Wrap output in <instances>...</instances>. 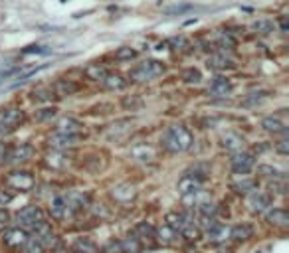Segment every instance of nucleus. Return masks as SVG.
I'll return each instance as SVG.
<instances>
[{
    "label": "nucleus",
    "instance_id": "f257e3e1",
    "mask_svg": "<svg viewBox=\"0 0 289 253\" xmlns=\"http://www.w3.org/2000/svg\"><path fill=\"white\" fill-rule=\"evenodd\" d=\"M161 144L167 153L170 155H178V153H186L194 144V135L192 131L184 125H170L163 137H161Z\"/></svg>",
    "mask_w": 289,
    "mask_h": 253
},
{
    "label": "nucleus",
    "instance_id": "f03ea898",
    "mask_svg": "<svg viewBox=\"0 0 289 253\" xmlns=\"http://www.w3.org/2000/svg\"><path fill=\"white\" fill-rule=\"evenodd\" d=\"M165 73V66L157 60H147V62H143L139 64L137 68L131 69L129 73V79L131 81H137V83H144V81H153L157 77H161Z\"/></svg>",
    "mask_w": 289,
    "mask_h": 253
},
{
    "label": "nucleus",
    "instance_id": "7ed1b4c3",
    "mask_svg": "<svg viewBox=\"0 0 289 253\" xmlns=\"http://www.w3.org/2000/svg\"><path fill=\"white\" fill-rule=\"evenodd\" d=\"M24 121V113L16 107H4L0 109V137H6L14 133Z\"/></svg>",
    "mask_w": 289,
    "mask_h": 253
},
{
    "label": "nucleus",
    "instance_id": "20e7f679",
    "mask_svg": "<svg viewBox=\"0 0 289 253\" xmlns=\"http://www.w3.org/2000/svg\"><path fill=\"white\" fill-rule=\"evenodd\" d=\"M4 184L10 188V190H16V192H30L34 186H36V178L32 172L28 170H12L6 178H4Z\"/></svg>",
    "mask_w": 289,
    "mask_h": 253
},
{
    "label": "nucleus",
    "instance_id": "39448f33",
    "mask_svg": "<svg viewBox=\"0 0 289 253\" xmlns=\"http://www.w3.org/2000/svg\"><path fill=\"white\" fill-rule=\"evenodd\" d=\"M32 237L34 239H38L40 243H42V247L44 249H58L60 247V237L54 233V230H52V226L48 224L46 220L44 222H40L34 230H32Z\"/></svg>",
    "mask_w": 289,
    "mask_h": 253
},
{
    "label": "nucleus",
    "instance_id": "423d86ee",
    "mask_svg": "<svg viewBox=\"0 0 289 253\" xmlns=\"http://www.w3.org/2000/svg\"><path fill=\"white\" fill-rule=\"evenodd\" d=\"M40 222H44V212L38 206H24L18 214H16V228L22 230H34Z\"/></svg>",
    "mask_w": 289,
    "mask_h": 253
},
{
    "label": "nucleus",
    "instance_id": "0eeeda50",
    "mask_svg": "<svg viewBox=\"0 0 289 253\" xmlns=\"http://www.w3.org/2000/svg\"><path fill=\"white\" fill-rule=\"evenodd\" d=\"M271 204H273V198L267 192L254 190L248 194V208L252 214H265L267 210H271Z\"/></svg>",
    "mask_w": 289,
    "mask_h": 253
},
{
    "label": "nucleus",
    "instance_id": "6e6552de",
    "mask_svg": "<svg viewBox=\"0 0 289 253\" xmlns=\"http://www.w3.org/2000/svg\"><path fill=\"white\" fill-rule=\"evenodd\" d=\"M254 164H256V159H254L252 153H248V150H238V153H232L230 166H232L234 174H250Z\"/></svg>",
    "mask_w": 289,
    "mask_h": 253
},
{
    "label": "nucleus",
    "instance_id": "1a4fd4ad",
    "mask_svg": "<svg viewBox=\"0 0 289 253\" xmlns=\"http://www.w3.org/2000/svg\"><path fill=\"white\" fill-rule=\"evenodd\" d=\"M206 66L214 71H226V69H234L236 68V58L226 52V49H218V52L210 54L206 60Z\"/></svg>",
    "mask_w": 289,
    "mask_h": 253
},
{
    "label": "nucleus",
    "instance_id": "9d476101",
    "mask_svg": "<svg viewBox=\"0 0 289 253\" xmlns=\"http://www.w3.org/2000/svg\"><path fill=\"white\" fill-rule=\"evenodd\" d=\"M34 146L28 144V142H20L12 148H8V153H6V164H22V162H28L32 157H34Z\"/></svg>",
    "mask_w": 289,
    "mask_h": 253
},
{
    "label": "nucleus",
    "instance_id": "9b49d317",
    "mask_svg": "<svg viewBox=\"0 0 289 253\" xmlns=\"http://www.w3.org/2000/svg\"><path fill=\"white\" fill-rule=\"evenodd\" d=\"M133 133V121L131 119H117L115 123H111L105 131V137L113 142H121L125 140L129 135Z\"/></svg>",
    "mask_w": 289,
    "mask_h": 253
},
{
    "label": "nucleus",
    "instance_id": "f8f14e48",
    "mask_svg": "<svg viewBox=\"0 0 289 253\" xmlns=\"http://www.w3.org/2000/svg\"><path fill=\"white\" fill-rule=\"evenodd\" d=\"M64 200H66L68 208H70L73 214L83 212V210H87V208L91 206V204H89V196H87L85 192H79V190H72V192L64 194Z\"/></svg>",
    "mask_w": 289,
    "mask_h": 253
},
{
    "label": "nucleus",
    "instance_id": "ddd939ff",
    "mask_svg": "<svg viewBox=\"0 0 289 253\" xmlns=\"http://www.w3.org/2000/svg\"><path fill=\"white\" fill-rule=\"evenodd\" d=\"M56 133L60 135H68V137H81L83 135V123L73 119V117H62L56 123Z\"/></svg>",
    "mask_w": 289,
    "mask_h": 253
},
{
    "label": "nucleus",
    "instance_id": "4468645a",
    "mask_svg": "<svg viewBox=\"0 0 289 253\" xmlns=\"http://www.w3.org/2000/svg\"><path fill=\"white\" fill-rule=\"evenodd\" d=\"M28 237H30L28 231L22 230V228H10V230H6V231L2 233V241H4V245L10 247V249H22V247L26 245Z\"/></svg>",
    "mask_w": 289,
    "mask_h": 253
},
{
    "label": "nucleus",
    "instance_id": "2eb2a0df",
    "mask_svg": "<svg viewBox=\"0 0 289 253\" xmlns=\"http://www.w3.org/2000/svg\"><path fill=\"white\" fill-rule=\"evenodd\" d=\"M137 194H139L137 188L129 182H121V184L111 188V198L115 202H119V204H129V202H133L137 198Z\"/></svg>",
    "mask_w": 289,
    "mask_h": 253
},
{
    "label": "nucleus",
    "instance_id": "dca6fc26",
    "mask_svg": "<svg viewBox=\"0 0 289 253\" xmlns=\"http://www.w3.org/2000/svg\"><path fill=\"white\" fill-rule=\"evenodd\" d=\"M202 184H204L202 178H198V176H194L192 172H188V174H184V176L178 180L176 190L180 192V196H188V194H194V192L202 190Z\"/></svg>",
    "mask_w": 289,
    "mask_h": 253
},
{
    "label": "nucleus",
    "instance_id": "f3484780",
    "mask_svg": "<svg viewBox=\"0 0 289 253\" xmlns=\"http://www.w3.org/2000/svg\"><path fill=\"white\" fill-rule=\"evenodd\" d=\"M131 157L137 162H144V164H147V162H155L157 150L149 142H139V144L131 146Z\"/></svg>",
    "mask_w": 289,
    "mask_h": 253
},
{
    "label": "nucleus",
    "instance_id": "a211bd4d",
    "mask_svg": "<svg viewBox=\"0 0 289 253\" xmlns=\"http://www.w3.org/2000/svg\"><path fill=\"white\" fill-rule=\"evenodd\" d=\"M50 214L54 220H68V218H73L75 214L68 208L66 200H64V194H58L50 200Z\"/></svg>",
    "mask_w": 289,
    "mask_h": 253
},
{
    "label": "nucleus",
    "instance_id": "6ab92c4d",
    "mask_svg": "<svg viewBox=\"0 0 289 253\" xmlns=\"http://www.w3.org/2000/svg\"><path fill=\"white\" fill-rule=\"evenodd\" d=\"M79 137H68V135H60V133H54L50 138H48V146L52 150H62V153H68L70 148H73L77 144Z\"/></svg>",
    "mask_w": 289,
    "mask_h": 253
},
{
    "label": "nucleus",
    "instance_id": "aec40b11",
    "mask_svg": "<svg viewBox=\"0 0 289 253\" xmlns=\"http://www.w3.org/2000/svg\"><path fill=\"white\" fill-rule=\"evenodd\" d=\"M232 188L238 194H250V192L258 190V180L254 176H250V174H234Z\"/></svg>",
    "mask_w": 289,
    "mask_h": 253
},
{
    "label": "nucleus",
    "instance_id": "412c9836",
    "mask_svg": "<svg viewBox=\"0 0 289 253\" xmlns=\"http://www.w3.org/2000/svg\"><path fill=\"white\" fill-rule=\"evenodd\" d=\"M232 89H234V85H232V81L228 79V77H214L212 79V83H210V87H208V93L212 95V97H220V99H224V97H228L230 93H232Z\"/></svg>",
    "mask_w": 289,
    "mask_h": 253
},
{
    "label": "nucleus",
    "instance_id": "4be33fe9",
    "mask_svg": "<svg viewBox=\"0 0 289 253\" xmlns=\"http://www.w3.org/2000/svg\"><path fill=\"white\" fill-rule=\"evenodd\" d=\"M220 142L226 150H230V153H238V150H244V137L238 135L234 131H226L222 137H220Z\"/></svg>",
    "mask_w": 289,
    "mask_h": 253
},
{
    "label": "nucleus",
    "instance_id": "5701e85b",
    "mask_svg": "<svg viewBox=\"0 0 289 253\" xmlns=\"http://www.w3.org/2000/svg\"><path fill=\"white\" fill-rule=\"evenodd\" d=\"M44 162H46L48 168H52V170H64L70 164V157H68V153H62V150H52V153L46 155Z\"/></svg>",
    "mask_w": 289,
    "mask_h": 253
},
{
    "label": "nucleus",
    "instance_id": "b1692460",
    "mask_svg": "<svg viewBox=\"0 0 289 253\" xmlns=\"http://www.w3.org/2000/svg\"><path fill=\"white\" fill-rule=\"evenodd\" d=\"M265 214H267L265 218H267V224L269 226L279 228V230H287L289 228V214H287V210H283V208H271Z\"/></svg>",
    "mask_w": 289,
    "mask_h": 253
},
{
    "label": "nucleus",
    "instance_id": "393cba45",
    "mask_svg": "<svg viewBox=\"0 0 289 253\" xmlns=\"http://www.w3.org/2000/svg\"><path fill=\"white\" fill-rule=\"evenodd\" d=\"M133 235H135L141 243L153 245V243H155V226H151L149 222H141V224H137V226H135Z\"/></svg>",
    "mask_w": 289,
    "mask_h": 253
},
{
    "label": "nucleus",
    "instance_id": "a878e982",
    "mask_svg": "<svg viewBox=\"0 0 289 253\" xmlns=\"http://www.w3.org/2000/svg\"><path fill=\"white\" fill-rule=\"evenodd\" d=\"M178 239V233L167 226V224H161L159 228H155V241L161 243V245H174Z\"/></svg>",
    "mask_w": 289,
    "mask_h": 253
},
{
    "label": "nucleus",
    "instance_id": "bb28decb",
    "mask_svg": "<svg viewBox=\"0 0 289 253\" xmlns=\"http://www.w3.org/2000/svg\"><path fill=\"white\" fill-rule=\"evenodd\" d=\"M52 87L56 91V97H70V95H75L79 91V85L73 79H58Z\"/></svg>",
    "mask_w": 289,
    "mask_h": 253
},
{
    "label": "nucleus",
    "instance_id": "cd10ccee",
    "mask_svg": "<svg viewBox=\"0 0 289 253\" xmlns=\"http://www.w3.org/2000/svg\"><path fill=\"white\" fill-rule=\"evenodd\" d=\"M32 99L38 101V103H52L56 97V91L52 85H38L34 91H32Z\"/></svg>",
    "mask_w": 289,
    "mask_h": 253
},
{
    "label": "nucleus",
    "instance_id": "c85d7f7f",
    "mask_svg": "<svg viewBox=\"0 0 289 253\" xmlns=\"http://www.w3.org/2000/svg\"><path fill=\"white\" fill-rule=\"evenodd\" d=\"M230 237L234 241H248L254 237V228L250 224H238L230 230Z\"/></svg>",
    "mask_w": 289,
    "mask_h": 253
},
{
    "label": "nucleus",
    "instance_id": "c756f323",
    "mask_svg": "<svg viewBox=\"0 0 289 253\" xmlns=\"http://www.w3.org/2000/svg\"><path fill=\"white\" fill-rule=\"evenodd\" d=\"M107 73H109V69H107L105 66H101V64H89V66L85 68L87 79H91V81H95V83H103V79L107 77Z\"/></svg>",
    "mask_w": 289,
    "mask_h": 253
},
{
    "label": "nucleus",
    "instance_id": "7c9ffc66",
    "mask_svg": "<svg viewBox=\"0 0 289 253\" xmlns=\"http://www.w3.org/2000/svg\"><path fill=\"white\" fill-rule=\"evenodd\" d=\"M214 44L220 49H226V52H230L232 47H236V38L230 32H226V30H218V32H214Z\"/></svg>",
    "mask_w": 289,
    "mask_h": 253
},
{
    "label": "nucleus",
    "instance_id": "2f4dec72",
    "mask_svg": "<svg viewBox=\"0 0 289 253\" xmlns=\"http://www.w3.org/2000/svg\"><path fill=\"white\" fill-rule=\"evenodd\" d=\"M262 129L264 131H267V133H273V135H279V133H285V129H287V125H285V121H281L279 117H265V119H262Z\"/></svg>",
    "mask_w": 289,
    "mask_h": 253
},
{
    "label": "nucleus",
    "instance_id": "473e14b6",
    "mask_svg": "<svg viewBox=\"0 0 289 253\" xmlns=\"http://www.w3.org/2000/svg\"><path fill=\"white\" fill-rule=\"evenodd\" d=\"M127 79L123 77V75H119V73H107V77L103 79V87L105 89H109V91H121V89H125L127 87Z\"/></svg>",
    "mask_w": 289,
    "mask_h": 253
},
{
    "label": "nucleus",
    "instance_id": "72a5a7b5",
    "mask_svg": "<svg viewBox=\"0 0 289 253\" xmlns=\"http://www.w3.org/2000/svg\"><path fill=\"white\" fill-rule=\"evenodd\" d=\"M204 233H206V237L210 239V241H224L226 239V235H228V230L220 224V222H212L206 230H204Z\"/></svg>",
    "mask_w": 289,
    "mask_h": 253
},
{
    "label": "nucleus",
    "instance_id": "f704fd0d",
    "mask_svg": "<svg viewBox=\"0 0 289 253\" xmlns=\"http://www.w3.org/2000/svg\"><path fill=\"white\" fill-rule=\"evenodd\" d=\"M273 30H275V22L269 20V18H258L252 24V32L258 34V36H269Z\"/></svg>",
    "mask_w": 289,
    "mask_h": 253
},
{
    "label": "nucleus",
    "instance_id": "c9c22d12",
    "mask_svg": "<svg viewBox=\"0 0 289 253\" xmlns=\"http://www.w3.org/2000/svg\"><path fill=\"white\" fill-rule=\"evenodd\" d=\"M119 245H121V251L123 253H141V249H143V243L133 233H129L127 237L119 239Z\"/></svg>",
    "mask_w": 289,
    "mask_h": 253
},
{
    "label": "nucleus",
    "instance_id": "e433bc0d",
    "mask_svg": "<svg viewBox=\"0 0 289 253\" xmlns=\"http://www.w3.org/2000/svg\"><path fill=\"white\" fill-rule=\"evenodd\" d=\"M75 253H95V241L91 237H77L73 243Z\"/></svg>",
    "mask_w": 289,
    "mask_h": 253
},
{
    "label": "nucleus",
    "instance_id": "4c0bfd02",
    "mask_svg": "<svg viewBox=\"0 0 289 253\" xmlns=\"http://www.w3.org/2000/svg\"><path fill=\"white\" fill-rule=\"evenodd\" d=\"M258 174L264 176V178H269V180H275V178H285L281 170H277L275 166L271 164H260L258 166Z\"/></svg>",
    "mask_w": 289,
    "mask_h": 253
},
{
    "label": "nucleus",
    "instance_id": "58836bf2",
    "mask_svg": "<svg viewBox=\"0 0 289 253\" xmlns=\"http://www.w3.org/2000/svg\"><path fill=\"white\" fill-rule=\"evenodd\" d=\"M267 194H273V196H283L287 192V182L285 178H275V180H269L267 182Z\"/></svg>",
    "mask_w": 289,
    "mask_h": 253
},
{
    "label": "nucleus",
    "instance_id": "ea45409f",
    "mask_svg": "<svg viewBox=\"0 0 289 253\" xmlns=\"http://www.w3.org/2000/svg\"><path fill=\"white\" fill-rule=\"evenodd\" d=\"M58 115V109L56 107H42L38 111H34V119L38 123H46V121H52L54 117Z\"/></svg>",
    "mask_w": 289,
    "mask_h": 253
},
{
    "label": "nucleus",
    "instance_id": "a19ab883",
    "mask_svg": "<svg viewBox=\"0 0 289 253\" xmlns=\"http://www.w3.org/2000/svg\"><path fill=\"white\" fill-rule=\"evenodd\" d=\"M137 58V49L131 46H121L117 52H115V60L117 62H131Z\"/></svg>",
    "mask_w": 289,
    "mask_h": 253
},
{
    "label": "nucleus",
    "instance_id": "79ce46f5",
    "mask_svg": "<svg viewBox=\"0 0 289 253\" xmlns=\"http://www.w3.org/2000/svg\"><path fill=\"white\" fill-rule=\"evenodd\" d=\"M196 208H198V214H200L202 218H216V214H218V206L214 204L212 200L202 202V204H198Z\"/></svg>",
    "mask_w": 289,
    "mask_h": 253
},
{
    "label": "nucleus",
    "instance_id": "37998d69",
    "mask_svg": "<svg viewBox=\"0 0 289 253\" xmlns=\"http://www.w3.org/2000/svg\"><path fill=\"white\" fill-rule=\"evenodd\" d=\"M264 99H265V93H264V91H254V93H248V95L242 99V105H244V107H256L258 103H262Z\"/></svg>",
    "mask_w": 289,
    "mask_h": 253
},
{
    "label": "nucleus",
    "instance_id": "c03bdc74",
    "mask_svg": "<svg viewBox=\"0 0 289 253\" xmlns=\"http://www.w3.org/2000/svg\"><path fill=\"white\" fill-rule=\"evenodd\" d=\"M182 79L186 83H200L202 81V73L196 68H188V69L182 71Z\"/></svg>",
    "mask_w": 289,
    "mask_h": 253
},
{
    "label": "nucleus",
    "instance_id": "a18cd8bd",
    "mask_svg": "<svg viewBox=\"0 0 289 253\" xmlns=\"http://www.w3.org/2000/svg\"><path fill=\"white\" fill-rule=\"evenodd\" d=\"M123 107L129 109V111H135L139 107H143V99L139 95H131V97H125L123 99Z\"/></svg>",
    "mask_w": 289,
    "mask_h": 253
},
{
    "label": "nucleus",
    "instance_id": "49530a36",
    "mask_svg": "<svg viewBox=\"0 0 289 253\" xmlns=\"http://www.w3.org/2000/svg\"><path fill=\"white\" fill-rule=\"evenodd\" d=\"M26 253H44V247H42V243L38 241V239H34L32 235L28 237V241H26V245L22 247Z\"/></svg>",
    "mask_w": 289,
    "mask_h": 253
},
{
    "label": "nucleus",
    "instance_id": "de8ad7c7",
    "mask_svg": "<svg viewBox=\"0 0 289 253\" xmlns=\"http://www.w3.org/2000/svg\"><path fill=\"white\" fill-rule=\"evenodd\" d=\"M170 47H174V49H184V47H188V40L184 38V36H178V38H170Z\"/></svg>",
    "mask_w": 289,
    "mask_h": 253
},
{
    "label": "nucleus",
    "instance_id": "09e8293b",
    "mask_svg": "<svg viewBox=\"0 0 289 253\" xmlns=\"http://www.w3.org/2000/svg\"><path fill=\"white\" fill-rule=\"evenodd\" d=\"M275 150H277L279 155H283V157H285V155H289V140H287V138L277 140V142H275Z\"/></svg>",
    "mask_w": 289,
    "mask_h": 253
},
{
    "label": "nucleus",
    "instance_id": "8fccbe9b",
    "mask_svg": "<svg viewBox=\"0 0 289 253\" xmlns=\"http://www.w3.org/2000/svg\"><path fill=\"white\" fill-rule=\"evenodd\" d=\"M10 202H12V194L8 190H4V188H0V208L8 206Z\"/></svg>",
    "mask_w": 289,
    "mask_h": 253
},
{
    "label": "nucleus",
    "instance_id": "3c124183",
    "mask_svg": "<svg viewBox=\"0 0 289 253\" xmlns=\"http://www.w3.org/2000/svg\"><path fill=\"white\" fill-rule=\"evenodd\" d=\"M105 253H123V251H121V245H119V241H109V243H107V247H105Z\"/></svg>",
    "mask_w": 289,
    "mask_h": 253
},
{
    "label": "nucleus",
    "instance_id": "603ef678",
    "mask_svg": "<svg viewBox=\"0 0 289 253\" xmlns=\"http://www.w3.org/2000/svg\"><path fill=\"white\" fill-rule=\"evenodd\" d=\"M6 153H8V146L0 140V164H4V161H6Z\"/></svg>",
    "mask_w": 289,
    "mask_h": 253
},
{
    "label": "nucleus",
    "instance_id": "864d4df0",
    "mask_svg": "<svg viewBox=\"0 0 289 253\" xmlns=\"http://www.w3.org/2000/svg\"><path fill=\"white\" fill-rule=\"evenodd\" d=\"M279 28H281V32L283 34H287L289 32V24H287V18L283 16V18H279Z\"/></svg>",
    "mask_w": 289,
    "mask_h": 253
},
{
    "label": "nucleus",
    "instance_id": "5fc2aeb1",
    "mask_svg": "<svg viewBox=\"0 0 289 253\" xmlns=\"http://www.w3.org/2000/svg\"><path fill=\"white\" fill-rule=\"evenodd\" d=\"M8 220H10L8 212H4L2 208H0V224H8Z\"/></svg>",
    "mask_w": 289,
    "mask_h": 253
}]
</instances>
